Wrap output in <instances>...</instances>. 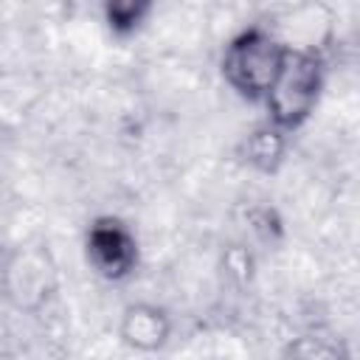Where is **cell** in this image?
I'll return each instance as SVG.
<instances>
[{
    "instance_id": "4",
    "label": "cell",
    "mask_w": 360,
    "mask_h": 360,
    "mask_svg": "<svg viewBox=\"0 0 360 360\" xmlns=\"http://www.w3.org/2000/svg\"><path fill=\"white\" fill-rule=\"evenodd\" d=\"M172 332V323L166 312L155 304H129L121 312L118 335L121 340L135 352H158L166 346Z\"/></svg>"
},
{
    "instance_id": "5",
    "label": "cell",
    "mask_w": 360,
    "mask_h": 360,
    "mask_svg": "<svg viewBox=\"0 0 360 360\" xmlns=\"http://www.w3.org/2000/svg\"><path fill=\"white\" fill-rule=\"evenodd\" d=\"M51 287V264L42 253L25 250L6 270V290L20 307H31L48 295Z\"/></svg>"
},
{
    "instance_id": "6",
    "label": "cell",
    "mask_w": 360,
    "mask_h": 360,
    "mask_svg": "<svg viewBox=\"0 0 360 360\" xmlns=\"http://www.w3.org/2000/svg\"><path fill=\"white\" fill-rule=\"evenodd\" d=\"M287 132L273 127V124H264V127H256L248 138H245V158L250 166L262 169V172H273L281 158H284V149H287Z\"/></svg>"
},
{
    "instance_id": "2",
    "label": "cell",
    "mask_w": 360,
    "mask_h": 360,
    "mask_svg": "<svg viewBox=\"0 0 360 360\" xmlns=\"http://www.w3.org/2000/svg\"><path fill=\"white\" fill-rule=\"evenodd\" d=\"M284 51H287V45L273 31L248 28L225 45L222 76L236 93L262 101L281 68Z\"/></svg>"
},
{
    "instance_id": "1",
    "label": "cell",
    "mask_w": 360,
    "mask_h": 360,
    "mask_svg": "<svg viewBox=\"0 0 360 360\" xmlns=\"http://www.w3.org/2000/svg\"><path fill=\"white\" fill-rule=\"evenodd\" d=\"M323 87V65L312 48H287L281 68L262 98L270 124L278 129H295L309 118Z\"/></svg>"
},
{
    "instance_id": "8",
    "label": "cell",
    "mask_w": 360,
    "mask_h": 360,
    "mask_svg": "<svg viewBox=\"0 0 360 360\" xmlns=\"http://www.w3.org/2000/svg\"><path fill=\"white\" fill-rule=\"evenodd\" d=\"M146 14V6L143 3H135V0H118V3H110L107 6V20L115 31H129L141 22V17Z\"/></svg>"
},
{
    "instance_id": "3",
    "label": "cell",
    "mask_w": 360,
    "mask_h": 360,
    "mask_svg": "<svg viewBox=\"0 0 360 360\" xmlns=\"http://www.w3.org/2000/svg\"><path fill=\"white\" fill-rule=\"evenodd\" d=\"M84 250L90 267L104 278H124L132 273L138 262V248L132 233L115 219H98L96 225H90Z\"/></svg>"
},
{
    "instance_id": "7",
    "label": "cell",
    "mask_w": 360,
    "mask_h": 360,
    "mask_svg": "<svg viewBox=\"0 0 360 360\" xmlns=\"http://www.w3.org/2000/svg\"><path fill=\"white\" fill-rule=\"evenodd\" d=\"M278 360H349L343 346L332 338H323V335H301V338H292L284 349H281V357Z\"/></svg>"
}]
</instances>
